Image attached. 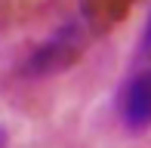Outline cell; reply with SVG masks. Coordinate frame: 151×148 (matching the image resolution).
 <instances>
[{
  "instance_id": "cell-1",
  "label": "cell",
  "mask_w": 151,
  "mask_h": 148,
  "mask_svg": "<svg viewBox=\"0 0 151 148\" xmlns=\"http://www.w3.org/2000/svg\"><path fill=\"white\" fill-rule=\"evenodd\" d=\"M123 120L129 130L151 126V68L139 71L129 80L127 96H123Z\"/></svg>"
},
{
  "instance_id": "cell-2",
  "label": "cell",
  "mask_w": 151,
  "mask_h": 148,
  "mask_svg": "<svg viewBox=\"0 0 151 148\" xmlns=\"http://www.w3.org/2000/svg\"><path fill=\"white\" fill-rule=\"evenodd\" d=\"M77 46H80L77 28H74V25H65V28L52 37V43H46L43 50L34 56V68H46V71L59 68V65H65L68 59L77 52Z\"/></svg>"
},
{
  "instance_id": "cell-3",
  "label": "cell",
  "mask_w": 151,
  "mask_h": 148,
  "mask_svg": "<svg viewBox=\"0 0 151 148\" xmlns=\"http://www.w3.org/2000/svg\"><path fill=\"white\" fill-rule=\"evenodd\" d=\"M142 50H151V16H148V25H145V34H142Z\"/></svg>"
},
{
  "instance_id": "cell-4",
  "label": "cell",
  "mask_w": 151,
  "mask_h": 148,
  "mask_svg": "<svg viewBox=\"0 0 151 148\" xmlns=\"http://www.w3.org/2000/svg\"><path fill=\"white\" fill-rule=\"evenodd\" d=\"M3 142H6V133H3V130H0V148H3Z\"/></svg>"
}]
</instances>
